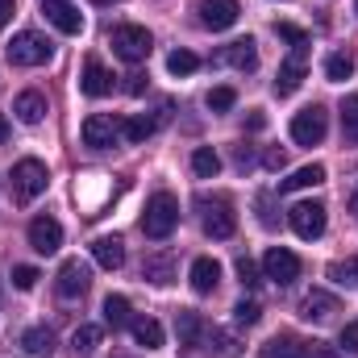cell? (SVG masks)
Instances as JSON below:
<instances>
[{
    "label": "cell",
    "instance_id": "obj_1",
    "mask_svg": "<svg viewBox=\"0 0 358 358\" xmlns=\"http://www.w3.org/2000/svg\"><path fill=\"white\" fill-rule=\"evenodd\" d=\"M179 225V200L171 192H159V196H150V204H146V217H142V234L146 238H155V242H163V238H171Z\"/></svg>",
    "mask_w": 358,
    "mask_h": 358
},
{
    "label": "cell",
    "instance_id": "obj_21",
    "mask_svg": "<svg viewBox=\"0 0 358 358\" xmlns=\"http://www.w3.org/2000/svg\"><path fill=\"white\" fill-rule=\"evenodd\" d=\"M142 279L155 283V287H167V283L176 279V255H150V259L142 263Z\"/></svg>",
    "mask_w": 358,
    "mask_h": 358
},
{
    "label": "cell",
    "instance_id": "obj_9",
    "mask_svg": "<svg viewBox=\"0 0 358 358\" xmlns=\"http://www.w3.org/2000/svg\"><path fill=\"white\" fill-rule=\"evenodd\" d=\"M92 287V271L80 263V259H67L63 267H59V279H55V292L63 296V300H80L84 292Z\"/></svg>",
    "mask_w": 358,
    "mask_h": 358
},
{
    "label": "cell",
    "instance_id": "obj_4",
    "mask_svg": "<svg viewBox=\"0 0 358 358\" xmlns=\"http://www.w3.org/2000/svg\"><path fill=\"white\" fill-rule=\"evenodd\" d=\"M46 163H38V159H21L17 167H13V200L17 204H29V200H38L42 192H46Z\"/></svg>",
    "mask_w": 358,
    "mask_h": 358
},
{
    "label": "cell",
    "instance_id": "obj_28",
    "mask_svg": "<svg viewBox=\"0 0 358 358\" xmlns=\"http://www.w3.org/2000/svg\"><path fill=\"white\" fill-rule=\"evenodd\" d=\"M350 76H355V55H350V50H334V55L325 59V80L342 84V80H350Z\"/></svg>",
    "mask_w": 358,
    "mask_h": 358
},
{
    "label": "cell",
    "instance_id": "obj_18",
    "mask_svg": "<svg viewBox=\"0 0 358 358\" xmlns=\"http://www.w3.org/2000/svg\"><path fill=\"white\" fill-rule=\"evenodd\" d=\"M192 350H208V355L234 358V355H238V342H234L225 329H217V325H200V334H196Z\"/></svg>",
    "mask_w": 358,
    "mask_h": 358
},
{
    "label": "cell",
    "instance_id": "obj_14",
    "mask_svg": "<svg viewBox=\"0 0 358 358\" xmlns=\"http://www.w3.org/2000/svg\"><path fill=\"white\" fill-rule=\"evenodd\" d=\"M29 246H34L38 255H55V250L63 246V225H59L55 217H34V221H29Z\"/></svg>",
    "mask_w": 358,
    "mask_h": 358
},
{
    "label": "cell",
    "instance_id": "obj_43",
    "mask_svg": "<svg viewBox=\"0 0 358 358\" xmlns=\"http://www.w3.org/2000/svg\"><path fill=\"white\" fill-rule=\"evenodd\" d=\"M263 163H267L271 171H279V167H283V163H287V155H283V150H275V146H271L267 155H263Z\"/></svg>",
    "mask_w": 358,
    "mask_h": 358
},
{
    "label": "cell",
    "instance_id": "obj_38",
    "mask_svg": "<svg viewBox=\"0 0 358 358\" xmlns=\"http://www.w3.org/2000/svg\"><path fill=\"white\" fill-rule=\"evenodd\" d=\"M234 317H238V325H259L263 308H259L255 300H238V304H234Z\"/></svg>",
    "mask_w": 358,
    "mask_h": 358
},
{
    "label": "cell",
    "instance_id": "obj_8",
    "mask_svg": "<svg viewBox=\"0 0 358 358\" xmlns=\"http://www.w3.org/2000/svg\"><path fill=\"white\" fill-rule=\"evenodd\" d=\"M259 358H338L334 355V346H325V342H304V338H275L267 342Z\"/></svg>",
    "mask_w": 358,
    "mask_h": 358
},
{
    "label": "cell",
    "instance_id": "obj_39",
    "mask_svg": "<svg viewBox=\"0 0 358 358\" xmlns=\"http://www.w3.org/2000/svg\"><path fill=\"white\" fill-rule=\"evenodd\" d=\"M38 279H42V275H38L34 267H13V287H17V292H29Z\"/></svg>",
    "mask_w": 358,
    "mask_h": 358
},
{
    "label": "cell",
    "instance_id": "obj_24",
    "mask_svg": "<svg viewBox=\"0 0 358 358\" xmlns=\"http://www.w3.org/2000/svg\"><path fill=\"white\" fill-rule=\"evenodd\" d=\"M21 346H25V355L29 358H50L55 355V334H50L46 325H34V329H25Z\"/></svg>",
    "mask_w": 358,
    "mask_h": 358
},
{
    "label": "cell",
    "instance_id": "obj_27",
    "mask_svg": "<svg viewBox=\"0 0 358 358\" xmlns=\"http://www.w3.org/2000/svg\"><path fill=\"white\" fill-rule=\"evenodd\" d=\"M104 325H108V329L134 325V313H129V300H125V296H108V300H104Z\"/></svg>",
    "mask_w": 358,
    "mask_h": 358
},
{
    "label": "cell",
    "instance_id": "obj_41",
    "mask_svg": "<svg viewBox=\"0 0 358 358\" xmlns=\"http://www.w3.org/2000/svg\"><path fill=\"white\" fill-rule=\"evenodd\" d=\"M342 346H346L350 355H358V321H350V325L342 329Z\"/></svg>",
    "mask_w": 358,
    "mask_h": 358
},
{
    "label": "cell",
    "instance_id": "obj_22",
    "mask_svg": "<svg viewBox=\"0 0 358 358\" xmlns=\"http://www.w3.org/2000/svg\"><path fill=\"white\" fill-rule=\"evenodd\" d=\"M13 113H17L21 125H38V121L46 117V96H42V92H21L17 104H13Z\"/></svg>",
    "mask_w": 358,
    "mask_h": 358
},
{
    "label": "cell",
    "instance_id": "obj_29",
    "mask_svg": "<svg viewBox=\"0 0 358 358\" xmlns=\"http://www.w3.org/2000/svg\"><path fill=\"white\" fill-rule=\"evenodd\" d=\"M342 138H346L350 146H358V96L355 92L342 100Z\"/></svg>",
    "mask_w": 358,
    "mask_h": 358
},
{
    "label": "cell",
    "instance_id": "obj_10",
    "mask_svg": "<svg viewBox=\"0 0 358 358\" xmlns=\"http://www.w3.org/2000/svg\"><path fill=\"white\" fill-rule=\"evenodd\" d=\"M334 313H342V300L334 296V292H325V287H313V292H304L300 296V317L304 321H334Z\"/></svg>",
    "mask_w": 358,
    "mask_h": 358
},
{
    "label": "cell",
    "instance_id": "obj_11",
    "mask_svg": "<svg viewBox=\"0 0 358 358\" xmlns=\"http://www.w3.org/2000/svg\"><path fill=\"white\" fill-rule=\"evenodd\" d=\"M196 13H200V25L204 29H229V25H238L242 4L238 0H200Z\"/></svg>",
    "mask_w": 358,
    "mask_h": 358
},
{
    "label": "cell",
    "instance_id": "obj_31",
    "mask_svg": "<svg viewBox=\"0 0 358 358\" xmlns=\"http://www.w3.org/2000/svg\"><path fill=\"white\" fill-rule=\"evenodd\" d=\"M100 346V325H80L76 334H71V350L76 355H92Z\"/></svg>",
    "mask_w": 358,
    "mask_h": 358
},
{
    "label": "cell",
    "instance_id": "obj_46",
    "mask_svg": "<svg viewBox=\"0 0 358 358\" xmlns=\"http://www.w3.org/2000/svg\"><path fill=\"white\" fill-rule=\"evenodd\" d=\"M8 138V121H4V113H0V142Z\"/></svg>",
    "mask_w": 358,
    "mask_h": 358
},
{
    "label": "cell",
    "instance_id": "obj_5",
    "mask_svg": "<svg viewBox=\"0 0 358 358\" xmlns=\"http://www.w3.org/2000/svg\"><path fill=\"white\" fill-rule=\"evenodd\" d=\"M287 225L296 229V238L313 242V238H321V234H325L329 213H325V204H321V200H300V204H292V208H287Z\"/></svg>",
    "mask_w": 358,
    "mask_h": 358
},
{
    "label": "cell",
    "instance_id": "obj_48",
    "mask_svg": "<svg viewBox=\"0 0 358 358\" xmlns=\"http://www.w3.org/2000/svg\"><path fill=\"white\" fill-rule=\"evenodd\" d=\"M92 4H117V0H92Z\"/></svg>",
    "mask_w": 358,
    "mask_h": 358
},
{
    "label": "cell",
    "instance_id": "obj_45",
    "mask_svg": "<svg viewBox=\"0 0 358 358\" xmlns=\"http://www.w3.org/2000/svg\"><path fill=\"white\" fill-rule=\"evenodd\" d=\"M246 125H250V129H263V125H267V117H263V113H259V108H255V113H250V121H246Z\"/></svg>",
    "mask_w": 358,
    "mask_h": 358
},
{
    "label": "cell",
    "instance_id": "obj_36",
    "mask_svg": "<svg viewBox=\"0 0 358 358\" xmlns=\"http://www.w3.org/2000/svg\"><path fill=\"white\" fill-rule=\"evenodd\" d=\"M234 100H238V92H234V88H213L208 96H204V104H208L213 113H229V108H234Z\"/></svg>",
    "mask_w": 358,
    "mask_h": 358
},
{
    "label": "cell",
    "instance_id": "obj_15",
    "mask_svg": "<svg viewBox=\"0 0 358 358\" xmlns=\"http://www.w3.org/2000/svg\"><path fill=\"white\" fill-rule=\"evenodd\" d=\"M42 13H46V21H50L59 34H80V29H84V13H80L71 0H42Z\"/></svg>",
    "mask_w": 358,
    "mask_h": 358
},
{
    "label": "cell",
    "instance_id": "obj_44",
    "mask_svg": "<svg viewBox=\"0 0 358 358\" xmlns=\"http://www.w3.org/2000/svg\"><path fill=\"white\" fill-rule=\"evenodd\" d=\"M13 8H17V0H0V25L13 21Z\"/></svg>",
    "mask_w": 358,
    "mask_h": 358
},
{
    "label": "cell",
    "instance_id": "obj_32",
    "mask_svg": "<svg viewBox=\"0 0 358 358\" xmlns=\"http://www.w3.org/2000/svg\"><path fill=\"white\" fill-rule=\"evenodd\" d=\"M200 325H204V321H200L196 313H187V308H183V313H179V321H176V329H179V346H187V350H192V342H196Z\"/></svg>",
    "mask_w": 358,
    "mask_h": 358
},
{
    "label": "cell",
    "instance_id": "obj_12",
    "mask_svg": "<svg viewBox=\"0 0 358 358\" xmlns=\"http://www.w3.org/2000/svg\"><path fill=\"white\" fill-rule=\"evenodd\" d=\"M304 76H308V46H300V50H292V59H283V67L275 76V96H292L304 84Z\"/></svg>",
    "mask_w": 358,
    "mask_h": 358
},
{
    "label": "cell",
    "instance_id": "obj_3",
    "mask_svg": "<svg viewBox=\"0 0 358 358\" xmlns=\"http://www.w3.org/2000/svg\"><path fill=\"white\" fill-rule=\"evenodd\" d=\"M50 55H55V46L38 29H21L8 42V63L13 67H42V63H50Z\"/></svg>",
    "mask_w": 358,
    "mask_h": 358
},
{
    "label": "cell",
    "instance_id": "obj_35",
    "mask_svg": "<svg viewBox=\"0 0 358 358\" xmlns=\"http://www.w3.org/2000/svg\"><path fill=\"white\" fill-rule=\"evenodd\" d=\"M329 279H334V283H346V287H358V259L329 263Z\"/></svg>",
    "mask_w": 358,
    "mask_h": 358
},
{
    "label": "cell",
    "instance_id": "obj_33",
    "mask_svg": "<svg viewBox=\"0 0 358 358\" xmlns=\"http://www.w3.org/2000/svg\"><path fill=\"white\" fill-rule=\"evenodd\" d=\"M121 134H125L129 142H146V138L155 134V117H129V121L121 125Z\"/></svg>",
    "mask_w": 358,
    "mask_h": 358
},
{
    "label": "cell",
    "instance_id": "obj_13",
    "mask_svg": "<svg viewBox=\"0 0 358 358\" xmlns=\"http://www.w3.org/2000/svg\"><path fill=\"white\" fill-rule=\"evenodd\" d=\"M263 271H267L271 283H292L296 275H300V259L292 255V250H283V246H271L267 255H263Z\"/></svg>",
    "mask_w": 358,
    "mask_h": 358
},
{
    "label": "cell",
    "instance_id": "obj_16",
    "mask_svg": "<svg viewBox=\"0 0 358 358\" xmlns=\"http://www.w3.org/2000/svg\"><path fill=\"white\" fill-rule=\"evenodd\" d=\"M117 138H121V125H117L113 117L92 113L88 121H84V146H92V150H108Z\"/></svg>",
    "mask_w": 358,
    "mask_h": 358
},
{
    "label": "cell",
    "instance_id": "obj_26",
    "mask_svg": "<svg viewBox=\"0 0 358 358\" xmlns=\"http://www.w3.org/2000/svg\"><path fill=\"white\" fill-rule=\"evenodd\" d=\"M134 342L146 346V350H163V325L155 317H138L134 321Z\"/></svg>",
    "mask_w": 358,
    "mask_h": 358
},
{
    "label": "cell",
    "instance_id": "obj_49",
    "mask_svg": "<svg viewBox=\"0 0 358 358\" xmlns=\"http://www.w3.org/2000/svg\"><path fill=\"white\" fill-rule=\"evenodd\" d=\"M355 13H358V0H355Z\"/></svg>",
    "mask_w": 358,
    "mask_h": 358
},
{
    "label": "cell",
    "instance_id": "obj_17",
    "mask_svg": "<svg viewBox=\"0 0 358 358\" xmlns=\"http://www.w3.org/2000/svg\"><path fill=\"white\" fill-rule=\"evenodd\" d=\"M217 63H225V67H234V71H255V67H259V46H255V38H238V42L221 46Z\"/></svg>",
    "mask_w": 358,
    "mask_h": 358
},
{
    "label": "cell",
    "instance_id": "obj_19",
    "mask_svg": "<svg viewBox=\"0 0 358 358\" xmlns=\"http://www.w3.org/2000/svg\"><path fill=\"white\" fill-rule=\"evenodd\" d=\"M113 80H117V76H113L100 59H88V63H84V76H80V92H84V96H108V92H113Z\"/></svg>",
    "mask_w": 358,
    "mask_h": 358
},
{
    "label": "cell",
    "instance_id": "obj_40",
    "mask_svg": "<svg viewBox=\"0 0 358 358\" xmlns=\"http://www.w3.org/2000/svg\"><path fill=\"white\" fill-rule=\"evenodd\" d=\"M238 279H242L246 287H255V283H259V267H255L250 259H238Z\"/></svg>",
    "mask_w": 358,
    "mask_h": 358
},
{
    "label": "cell",
    "instance_id": "obj_2",
    "mask_svg": "<svg viewBox=\"0 0 358 358\" xmlns=\"http://www.w3.org/2000/svg\"><path fill=\"white\" fill-rule=\"evenodd\" d=\"M108 46H113L117 59H125V63H142V59H150L155 38H150L146 25H117V29L108 34Z\"/></svg>",
    "mask_w": 358,
    "mask_h": 358
},
{
    "label": "cell",
    "instance_id": "obj_23",
    "mask_svg": "<svg viewBox=\"0 0 358 358\" xmlns=\"http://www.w3.org/2000/svg\"><path fill=\"white\" fill-rule=\"evenodd\" d=\"M217 283H221V263H217V259H196V263H192V287H196L200 296L217 292Z\"/></svg>",
    "mask_w": 358,
    "mask_h": 358
},
{
    "label": "cell",
    "instance_id": "obj_25",
    "mask_svg": "<svg viewBox=\"0 0 358 358\" xmlns=\"http://www.w3.org/2000/svg\"><path fill=\"white\" fill-rule=\"evenodd\" d=\"M317 183H325V167L321 163H308V167L292 171L287 179H279V192H300V187H317Z\"/></svg>",
    "mask_w": 358,
    "mask_h": 358
},
{
    "label": "cell",
    "instance_id": "obj_37",
    "mask_svg": "<svg viewBox=\"0 0 358 358\" xmlns=\"http://www.w3.org/2000/svg\"><path fill=\"white\" fill-rule=\"evenodd\" d=\"M275 34H279V38H287V42H292V50L308 46V34H304L300 25H292V21H279V25H275Z\"/></svg>",
    "mask_w": 358,
    "mask_h": 358
},
{
    "label": "cell",
    "instance_id": "obj_42",
    "mask_svg": "<svg viewBox=\"0 0 358 358\" xmlns=\"http://www.w3.org/2000/svg\"><path fill=\"white\" fill-rule=\"evenodd\" d=\"M125 80H129V84H125L129 96H142V92H146V76H142V71H134V76H125Z\"/></svg>",
    "mask_w": 358,
    "mask_h": 358
},
{
    "label": "cell",
    "instance_id": "obj_20",
    "mask_svg": "<svg viewBox=\"0 0 358 358\" xmlns=\"http://www.w3.org/2000/svg\"><path fill=\"white\" fill-rule=\"evenodd\" d=\"M92 259H96L104 271H117L121 263H125V242L113 238V234H108V238H96V242H92Z\"/></svg>",
    "mask_w": 358,
    "mask_h": 358
},
{
    "label": "cell",
    "instance_id": "obj_30",
    "mask_svg": "<svg viewBox=\"0 0 358 358\" xmlns=\"http://www.w3.org/2000/svg\"><path fill=\"white\" fill-rule=\"evenodd\" d=\"M192 171L200 179H213L221 171V159H217V150H208V146H200L196 155H192Z\"/></svg>",
    "mask_w": 358,
    "mask_h": 358
},
{
    "label": "cell",
    "instance_id": "obj_34",
    "mask_svg": "<svg viewBox=\"0 0 358 358\" xmlns=\"http://www.w3.org/2000/svg\"><path fill=\"white\" fill-rule=\"evenodd\" d=\"M196 67H200V59H196L192 50H171V55H167V71H171V76H192Z\"/></svg>",
    "mask_w": 358,
    "mask_h": 358
},
{
    "label": "cell",
    "instance_id": "obj_7",
    "mask_svg": "<svg viewBox=\"0 0 358 358\" xmlns=\"http://www.w3.org/2000/svg\"><path fill=\"white\" fill-rule=\"evenodd\" d=\"M200 213H204V234H208V238H234L238 213H234V204H229L225 196H217V200L200 196Z\"/></svg>",
    "mask_w": 358,
    "mask_h": 358
},
{
    "label": "cell",
    "instance_id": "obj_6",
    "mask_svg": "<svg viewBox=\"0 0 358 358\" xmlns=\"http://www.w3.org/2000/svg\"><path fill=\"white\" fill-rule=\"evenodd\" d=\"M325 129H329V113L321 104H308V108H300L292 117V142L296 146H321Z\"/></svg>",
    "mask_w": 358,
    "mask_h": 358
},
{
    "label": "cell",
    "instance_id": "obj_47",
    "mask_svg": "<svg viewBox=\"0 0 358 358\" xmlns=\"http://www.w3.org/2000/svg\"><path fill=\"white\" fill-rule=\"evenodd\" d=\"M350 213H355V217H358V187H355V192H350Z\"/></svg>",
    "mask_w": 358,
    "mask_h": 358
}]
</instances>
